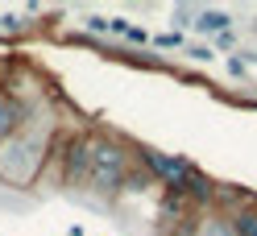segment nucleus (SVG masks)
Returning <instances> with one entry per match:
<instances>
[{"mask_svg": "<svg viewBox=\"0 0 257 236\" xmlns=\"http://www.w3.org/2000/svg\"><path fill=\"white\" fill-rule=\"evenodd\" d=\"M54 116H42L34 108V116L29 124L9 137L5 145H0V186H9V191H29V186H38L46 174H50V162H54Z\"/></svg>", "mask_w": 257, "mask_h": 236, "instance_id": "f257e3e1", "label": "nucleus"}, {"mask_svg": "<svg viewBox=\"0 0 257 236\" xmlns=\"http://www.w3.org/2000/svg\"><path fill=\"white\" fill-rule=\"evenodd\" d=\"M133 174V153H128V141L100 133V145H95V162L87 174V195H95L100 203H116L124 195V182Z\"/></svg>", "mask_w": 257, "mask_h": 236, "instance_id": "f03ea898", "label": "nucleus"}, {"mask_svg": "<svg viewBox=\"0 0 257 236\" xmlns=\"http://www.w3.org/2000/svg\"><path fill=\"white\" fill-rule=\"evenodd\" d=\"M95 145H100V133L95 129H79L67 141H58L54 149V166H58V182L62 191H87V174L95 162Z\"/></svg>", "mask_w": 257, "mask_h": 236, "instance_id": "7ed1b4c3", "label": "nucleus"}, {"mask_svg": "<svg viewBox=\"0 0 257 236\" xmlns=\"http://www.w3.org/2000/svg\"><path fill=\"white\" fill-rule=\"evenodd\" d=\"M29 116H34V104H25L17 96H0V145H5L9 137H17L29 124Z\"/></svg>", "mask_w": 257, "mask_h": 236, "instance_id": "20e7f679", "label": "nucleus"}, {"mask_svg": "<svg viewBox=\"0 0 257 236\" xmlns=\"http://www.w3.org/2000/svg\"><path fill=\"white\" fill-rule=\"evenodd\" d=\"M195 236H236L232 215L228 211H216V207H203V215L195 219Z\"/></svg>", "mask_w": 257, "mask_h": 236, "instance_id": "39448f33", "label": "nucleus"}, {"mask_svg": "<svg viewBox=\"0 0 257 236\" xmlns=\"http://www.w3.org/2000/svg\"><path fill=\"white\" fill-rule=\"evenodd\" d=\"M236 21H232V13L228 9H199V17H195V29L207 38H216V34H228Z\"/></svg>", "mask_w": 257, "mask_h": 236, "instance_id": "423d86ee", "label": "nucleus"}, {"mask_svg": "<svg viewBox=\"0 0 257 236\" xmlns=\"http://www.w3.org/2000/svg\"><path fill=\"white\" fill-rule=\"evenodd\" d=\"M232 228L236 236H257V207H232Z\"/></svg>", "mask_w": 257, "mask_h": 236, "instance_id": "0eeeda50", "label": "nucleus"}, {"mask_svg": "<svg viewBox=\"0 0 257 236\" xmlns=\"http://www.w3.org/2000/svg\"><path fill=\"white\" fill-rule=\"evenodd\" d=\"M83 34H95V38H104V34H112V17H100V13H87L83 21Z\"/></svg>", "mask_w": 257, "mask_h": 236, "instance_id": "6e6552de", "label": "nucleus"}, {"mask_svg": "<svg viewBox=\"0 0 257 236\" xmlns=\"http://www.w3.org/2000/svg\"><path fill=\"white\" fill-rule=\"evenodd\" d=\"M150 46H158V50H183L187 54V34H154Z\"/></svg>", "mask_w": 257, "mask_h": 236, "instance_id": "1a4fd4ad", "label": "nucleus"}, {"mask_svg": "<svg viewBox=\"0 0 257 236\" xmlns=\"http://www.w3.org/2000/svg\"><path fill=\"white\" fill-rule=\"evenodd\" d=\"M195 17H199L195 5H179V9H174V34H183L187 25H195Z\"/></svg>", "mask_w": 257, "mask_h": 236, "instance_id": "9d476101", "label": "nucleus"}, {"mask_svg": "<svg viewBox=\"0 0 257 236\" xmlns=\"http://www.w3.org/2000/svg\"><path fill=\"white\" fill-rule=\"evenodd\" d=\"M25 34V21L17 17H0V38H21Z\"/></svg>", "mask_w": 257, "mask_h": 236, "instance_id": "9b49d317", "label": "nucleus"}, {"mask_svg": "<svg viewBox=\"0 0 257 236\" xmlns=\"http://www.w3.org/2000/svg\"><path fill=\"white\" fill-rule=\"evenodd\" d=\"M124 42H128V46H150V42H154V34H150V29H141V25H133V29L124 34Z\"/></svg>", "mask_w": 257, "mask_h": 236, "instance_id": "f8f14e48", "label": "nucleus"}, {"mask_svg": "<svg viewBox=\"0 0 257 236\" xmlns=\"http://www.w3.org/2000/svg\"><path fill=\"white\" fill-rule=\"evenodd\" d=\"M232 46H236V34H232V29H228V34H216V38H212V50H216V54H228Z\"/></svg>", "mask_w": 257, "mask_h": 236, "instance_id": "ddd939ff", "label": "nucleus"}, {"mask_svg": "<svg viewBox=\"0 0 257 236\" xmlns=\"http://www.w3.org/2000/svg\"><path fill=\"white\" fill-rule=\"evenodd\" d=\"M187 58H191V62H212L216 50H212V46H187Z\"/></svg>", "mask_w": 257, "mask_h": 236, "instance_id": "4468645a", "label": "nucleus"}, {"mask_svg": "<svg viewBox=\"0 0 257 236\" xmlns=\"http://www.w3.org/2000/svg\"><path fill=\"white\" fill-rule=\"evenodd\" d=\"M245 67H249V62L240 58V54H232V58H228V75H232V79H245Z\"/></svg>", "mask_w": 257, "mask_h": 236, "instance_id": "2eb2a0df", "label": "nucleus"}, {"mask_svg": "<svg viewBox=\"0 0 257 236\" xmlns=\"http://www.w3.org/2000/svg\"><path fill=\"white\" fill-rule=\"evenodd\" d=\"M67 236H87V232H83V224H71V228H67Z\"/></svg>", "mask_w": 257, "mask_h": 236, "instance_id": "dca6fc26", "label": "nucleus"}]
</instances>
